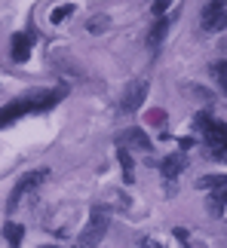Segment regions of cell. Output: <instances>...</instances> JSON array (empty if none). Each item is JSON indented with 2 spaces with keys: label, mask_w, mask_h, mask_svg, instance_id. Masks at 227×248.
Segmentation results:
<instances>
[{
  "label": "cell",
  "mask_w": 227,
  "mask_h": 248,
  "mask_svg": "<svg viewBox=\"0 0 227 248\" xmlns=\"http://www.w3.org/2000/svg\"><path fill=\"white\" fill-rule=\"evenodd\" d=\"M65 95H68V86H55V89H40V92H28L22 95V98H16V101H9L0 108V129H6V126H13L16 120H22L25 113H43V110H49L55 108Z\"/></svg>",
  "instance_id": "obj_1"
},
{
  "label": "cell",
  "mask_w": 227,
  "mask_h": 248,
  "mask_svg": "<svg viewBox=\"0 0 227 248\" xmlns=\"http://www.w3.org/2000/svg\"><path fill=\"white\" fill-rule=\"evenodd\" d=\"M194 126L196 132L203 135V144H206V154L218 163H227V123L221 120H212V113L200 110L194 117Z\"/></svg>",
  "instance_id": "obj_2"
},
{
  "label": "cell",
  "mask_w": 227,
  "mask_h": 248,
  "mask_svg": "<svg viewBox=\"0 0 227 248\" xmlns=\"http://www.w3.org/2000/svg\"><path fill=\"white\" fill-rule=\"evenodd\" d=\"M46 175H49V169H34V171H25L22 178L16 181V187H13V193H9V202H6V212H16L18 202H22V196L25 193H31V190H37L46 181Z\"/></svg>",
  "instance_id": "obj_3"
},
{
  "label": "cell",
  "mask_w": 227,
  "mask_h": 248,
  "mask_svg": "<svg viewBox=\"0 0 227 248\" xmlns=\"http://www.w3.org/2000/svg\"><path fill=\"white\" fill-rule=\"evenodd\" d=\"M108 227H111V221H108V212H105L101 205H96V208H92V217H89V224H86V230H83V236H80V248H92V245H98L101 239H105Z\"/></svg>",
  "instance_id": "obj_4"
},
{
  "label": "cell",
  "mask_w": 227,
  "mask_h": 248,
  "mask_svg": "<svg viewBox=\"0 0 227 248\" xmlns=\"http://www.w3.org/2000/svg\"><path fill=\"white\" fill-rule=\"evenodd\" d=\"M203 31H209V34H218L227 28V3L224 0H212V3H206L203 6Z\"/></svg>",
  "instance_id": "obj_5"
},
{
  "label": "cell",
  "mask_w": 227,
  "mask_h": 248,
  "mask_svg": "<svg viewBox=\"0 0 227 248\" xmlns=\"http://www.w3.org/2000/svg\"><path fill=\"white\" fill-rule=\"evenodd\" d=\"M145 98H147V80L129 83V89H126V95H123V101H120V110L123 113H135L141 104H145Z\"/></svg>",
  "instance_id": "obj_6"
},
{
  "label": "cell",
  "mask_w": 227,
  "mask_h": 248,
  "mask_svg": "<svg viewBox=\"0 0 227 248\" xmlns=\"http://www.w3.org/2000/svg\"><path fill=\"white\" fill-rule=\"evenodd\" d=\"M9 55H13V62H28V55H31V34H13V40H9Z\"/></svg>",
  "instance_id": "obj_7"
},
{
  "label": "cell",
  "mask_w": 227,
  "mask_h": 248,
  "mask_svg": "<svg viewBox=\"0 0 227 248\" xmlns=\"http://www.w3.org/2000/svg\"><path fill=\"white\" fill-rule=\"evenodd\" d=\"M184 166H187V156L184 154H169L166 159H160V171H163V178H178L184 171Z\"/></svg>",
  "instance_id": "obj_8"
},
{
  "label": "cell",
  "mask_w": 227,
  "mask_h": 248,
  "mask_svg": "<svg viewBox=\"0 0 227 248\" xmlns=\"http://www.w3.org/2000/svg\"><path fill=\"white\" fill-rule=\"evenodd\" d=\"M166 31H169V18L163 16V18H157V25L150 28V34H147V49H150V52H157L160 46H163Z\"/></svg>",
  "instance_id": "obj_9"
},
{
  "label": "cell",
  "mask_w": 227,
  "mask_h": 248,
  "mask_svg": "<svg viewBox=\"0 0 227 248\" xmlns=\"http://www.w3.org/2000/svg\"><path fill=\"white\" fill-rule=\"evenodd\" d=\"M117 159H120V166H123V181L132 184V181H135V163H132V154H129L126 147H120L117 150Z\"/></svg>",
  "instance_id": "obj_10"
},
{
  "label": "cell",
  "mask_w": 227,
  "mask_h": 248,
  "mask_svg": "<svg viewBox=\"0 0 227 248\" xmlns=\"http://www.w3.org/2000/svg\"><path fill=\"white\" fill-rule=\"evenodd\" d=\"M120 141H126V144L138 147V150H150V138H147L141 129H129V132H123V138H120Z\"/></svg>",
  "instance_id": "obj_11"
},
{
  "label": "cell",
  "mask_w": 227,
  "mask_h": 248,
  "mask_svg": "<svg viewBox=\"0 0 227 248\" xmlns=\"http://www.w3.org/2000/svg\"><path fill=\"white\" fill-rule=\"evenodd\" d=\"M3 239H6L9 245H13V248H18V245H22V239H25V227L9 221V224L3 227Z\"/></svg>",
  "instance_id": "obj_12"
},
{
  "label": "cell",
  "mask_w": 227,
  "mask_h": 248,
  "mask_svg": "<svg viewBox=\"0 0 227 248\" xmlns=\"http://www.w3.org/2000/svg\"><path fill=\"white\" fill-rule=\"evenodd\" d=\"M224 205H227V187L215 190V193L209 196V208H212V215H224Z\"/></svg>",
  "instance_id": "obj_13"
},
{
  "label": "cell",
  "mask_w": 227,
  "mask_h": 248,
  "mask_svg": "<svg viewBox=\"0 0 227 248\" xmlns=\"http://www.w3.org/2000/svg\"><path fill=\"white\" fill-rule=\"evenodd\" d=\"M196 187H203V190H221V187H227V178L224 175H206V178L196 181Z\"/></svg>",
  "instance_id": "obj_14"
},
{
  "label": "cell",
  "mask_w": 227,
  "mask_h": 248,
  "mask_svg": "<svg viewBox=\"0 0 227 248\" xmlns=\"http://www.w3.org/2000/svg\"><path fill=\"white\" fill-rule=\"evenodd\" d=\"M212 74H215V80H218L221 92L227 95V62H215V64H212Z\"/></svg>",
  "instance_id": "obj_15"
},
{
  "label": "cell",
  "mask_w": 227,
  "mask_h": 248,
  "mask_svg": "<svg viewBox=\"0 0 227 248\" xmlns=\"http://www.w3.org/2000/svg\"><path fill=\"white\" fill-rule=\"evenodd\" d=\"M71 13H74V6H71V3H65V6H59V9H52V16H49V18H52V25H62Z\"/></svg>",
  "instance_id": "obj_16"
},
{
  "label": "cell",
  "mask_w": 227,
  "mask_h": 248,
  "mask_svg": "<svg viewBox=\"0 0 227 248\" xmlns=\"http://www.w3.org/2000/svg\"><path fill=\"white\" fill-rule=\"evenodd\" d=\"M105 28H108V16H96V18L89 22V31H92V34H101Z\"/></svg>",
  "instance_id": "obj_17"
},
{
  "label": "cell",
  "mask_w": 227,
  "mask_h": 248,
  "mask_svg": "<svg viewBox=\"0 0 227 248\" xmlns=\"http://www.w3.org/2000/svg\"><path fill=\"white\" fill-rule=\"evenodd\" d=\"M166 9H169V0H157V3L150 6V13H154L157 18H163V13H166Z\"/></svg>",
  "instance_id": "obj_18"
},
{
  "label": "cell",
  "mask_w": 227,
  "mask_h": 248,
  "mask_svg": "<svg viewBox=\"0 0 227 248\" xmlns=\"http://www.w3.org/2000/svg\"><path fill=\"white\" fill-rule=\"evenodd\" d=\"M178 147H181V154L187 147H194V138H178Z\"/></svg>",
  "instance_id": "obj_19"
},
{
  "label": "cell",
  "mask_w": 227,
  "mask_h": 248,
  "mask_svg": "<svg viewBox=\"0 0 227 248\" xmlns=\"http://www.w3.org/2000/svg\"><path fill=\"white\" fill-rule=\"evenodd\" d=\"M175 239H178V242H187V230H181V227H175Z\"/></svg>",
  "instance_id": "obj_20"
},
{
  "label": "cell",
  "mask_w": 227,
  "mask_h": 248,
  "mask_svg": "<svg viewBox=\"0 0 227 248\" xmlns=\"http://www.w3.org/2000/svg\"><path fill=\"white\" fill-rule=\"evenodd\" d=\"M43 248H59V245H43Z\"/></svg>",
  "instance_id": "obj_21"
},
{
  "label": "cell",
  "mask_w": 227,
  "mask_h": 248,
  "mask_svg": "<svg viewBox=\"0 0 227 248\" xmlns=\"http://www.w3.org/2000/svg\"><path fill=\"white\" fill-rule=\"evenodd\" d=\"M77 248H80V245H77Z\"/></svg>",
  "instance_id": "obj_22"
}]
</instances>
